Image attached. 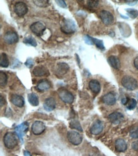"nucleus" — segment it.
<instances>
[{
  "label": "nucleus",
  "mask_w": 138,
  "mask_h": 156,
  "mask_svg": "<svg viewBox=\"0 0 138 156\" xmlns=\"http://www.w3.org/2000/svg\"><path fill=\"white\" fill-rule=\"evenodd\" d=\"M99 16L102 22L106 26L112 24L114 22V17L109 11L102 10L99 13Z\"/></svg>",
  "instance_id": "423d86ee"
},
{
  "label": "nucleus",
  "mask_w": 138,
  "mask_h": 156,
  "mask_svg": "<svg viewBox=\"0 0 138 156\" xmlns=\"http://www.w3.org/2000/svg\"><path fill=\"white\" fill-rule=\"evenodd\" d=\"M69 127L71 129L78 130L81 132L83 131V129L82 128V126L80 125V123L77 120H72L69 122Z\"/></svg>",
  "instance_id": "a878e982"
},
{
  "label": "nucleus",
  "mask_w": 138,
  "mask_h": 156,
  "mask_svg": "<svg viewBox=\"0 0 138 156\" xmlns=\"http://www.w3.org/2000/svg\"><path fill=\"white\" fill-rule=\"evenodd\" d=\"M122 86L128 90L133 91L137 88L138 84L137 80L132 76H125L122 79Z\"/></svg>",
  "instance_id": "f03ea898"
},
{
  "label": "nucleus",
  "mask_w": 138,
  "mask_h": 156,
  "mask_svg": "<svg viewBox=\"0 0 138 156\" xmlns=\"http://www.w3.org/2000/svg\"><path fill=\"white\" fill-rule=\"evenodd\" d=\"M0 97H1V107H2L5 104V98L4 97L1 95V96H0Z\"/></svg>",
  "instance_id": "79ce46f5"
},
{
  "label": "nucleus",
  "mask_w": 138,
  "mask_h": 156,
  "mask_svg": "<svg viewBox=\"0 0 138 156\" xmlns=\"http://www.w3.org/2000/svg\"><path fill=\"white\" fill-rule=\"evenodd\" d=\"M129 99L128 98V97H124V98H123L122 100H121V102L123 104V105H127V103L129 102Z\"/></svg>",
  "instance_id": "58836bf2"
},
{
  "label": "nucleus",
  "mask_w": 138,
  "mask_h": 156,
  "mask_svg": "<svg viewBox=\"0 0 138 156\" xmlns=\"http://www.w3.org/2000/svg\"><path fill=\"white\" fill-rule=\"evenodd\" d=\"M134 66L135 68L138 70V56L135 58V59L134 60Z\"/></svg>",
  "instance_id": "ea45409f"
},
{
  "label": "nucleus",
  "mask_w": 138,
  "mask_h": 156,
  "mask_svg": "<svg viewBox=\"0 0 138 156\" xmlns=\"http://www.w3.org/2000/svg\"><path fill=\"white\" fill-rule=\"evenodd\" d=\"M127 149V144L124 140L118 139L115 141V150L118 152H123Z\"/></svg>",
  "instance_id": "6ab92c4d"
},
{
  "label": "nucleus",
  "mask_w": 138,
  "mask_h": 156,
  "mask_svg": "<svg viewBox=\"0 0 138 156\" xmlns=\"http://www.w3.org/2000/svg\"><path fill=\"white\" fill-rule=\"evenodd\" d=\"M29 102L32 106H38L39 105V98L38 95L35 93H30L28 95Z\"/></svg>",
  "instance_id": "5701e85b"
},
{
  "label": "nucleus",
  "mask_w": 138,
  "mask_h": 156,
  "mask_svg": "<svg viewBox=\"0 0 138 156\" xmlns=\"http://www.w3.org/2000/svg\"><path fill=\"white\" fill-rule=\"evenodd\" d=\"M8 82V77L5 73L1 71L0 72V85L1 87H5Z\"/></svg>",
  "instance_id": "bb28decb"
},
{
  "label": "nucleus",
  "mask_w": 138,
  "mask_h": 156,
  "mask_svg": "<svg viewBox=\"0 0 138 156\" xmlns=\"http://www.w3.org/2000/svg\"><path fill=\"white\" fill-rule=\"evenodd\" d=\"M89 156H104V155L99 151H93L89 154Z\"/></svg>",
  "instance_id": "4c0bfd02"
},
{
  "label": "nucleus",
  "mask_w": 138,
  "mask_h": 156,
  "mask_svg": "<svg viewBox=\"0 0 138 156\" xmlns=\"http://www.w3.org/2000/svg\"><path fill=\"white\" fill-rule=\"evenodd\" d=\"M108 62L110 66L112 67L113 69L118 70L120 69V66H121V63L120 61L117 56H110L108 58Z\"/></svg>",
  "instance_id": "412c9836"
},
{
  "label": "nucleus",
  "mask_w": 138,
  "mask_h": 156,
  "mask_svg": "<svg viewBox=\"0 0 138 156\" xmlns=\"http://www.w3.org/2000/svg\"><path fill=\"white\" fill-rule=\"evenodd\" d=\"M137 106V101L136 99L132 98L130 99L127 105V108L129 110H133L136 108Z\"/></svg>",
  "instance_id": "2f4dec72"
},
{
  "label": "nucleus",
  "mask_w": 138,
  "mask_h": 156,
  "mask_svg": "<svg viewBox=\"0 0 138 156\" xmlns=\"http://www.w3.org/2000/svg\"><path fill=\"white\" fill-rule=\"evenodd\" d=\"M127 15L132 19H135L138 16V11L133 9H127L126 10Z\"/></svg>",
  "instance_id": "7c9ffc66"
},
{
  "label": "nucleus",
  "mask_w": 138,
  "mask_h": 156,
  "mask_svg": "<svg viewBox=\"0 0 138 156\" xmlns=\"http://www.w3.org/2000/svg\"><path fill=\"white\" fill-rule=\"evenodd\" d=\"M50 83L47 80L39 81L36 85V89L39 92H45L50 88Z\"/></svg>",
  "instance_id": "aec40b11"
},
{
  "label": "nucleus",
  "mask_w": 138,
  "mask_h": 156,
  "mask_svg": "<svg viewBox=\"0 0 138 156\" xmlns=\"http://www.w3.org/2000/svg\"><path fill=\"white\" fill-rule=\"evenodd\" d=\"M46 29L45 26L41 22H36L30 26V30L38 37H41Z\"/></svg>",
  "instance_id": "0eeeda50"
},
{
  "label": "nucleus",
  "mask_w": 138,
  "mask_h": 156,
  "mask_svg": "<svg viewBox=\"0 0 138 156\" xmlns=\"http://www.w3.org/2000/svg\"><path fill=\"white\" fill-rule=\"evenodd\" d=\"M4 41L9 45L17 43L19 41V36L15 31H10L6 32L3 37Z\"/></svg>",
  "instance_id": "1a4fd4ad"
},
{
  "label": "nucleus",
  "mask_w": 138,
  "mask_h": 156,
  "mask_svg": "<svg viewBox=\"0 0 138 156\" xmlns=\"http://www.w3.org/2000/svg\"><path fill=\"white\" fill-rule=\"evenodd\" d=\"M84 41H85V43L87 44L88 45L94 44V42H93V38H92L90 36H89V35H85L84 37Z\"/></svg>",
  "instance_id": "72a5a7b5"
},
{
  "label": "nucleus",
  "mask_w": 138,
  "mask_h": 156,
  "mask_svg": "<svg viewBox=\"0 0 138 156\" xmlns=\"http://www.w3.org/2000/svg\"><path fill=\"white\" fill-rule=\"evenodd\" d=\"M3 143L6 148L8 149H12L17 145L18 140L14 133L8 132L6 133L4 136Z\"/></svg>",
  "instance_id": "7ed1b4c3"
},
{
  "label": "nucleus",
  "mask_w": 138,
  "mask_h": 156,
  "mask_svg": "<svg viewBox=\"0 0 138 156\" xmlns=\"http://www.w3.org/2000/svg\"><path fill=\"white\" fill-rule=\"evenodd\" d=\"M103 102L108 106H113L116 102V97L114 94L109 92L106 94H105L102 97Z\"/></svg>",
  "instance_id": "f3484780"
},
{
  "label": "nucleus",
  "mask_w": 138,
  "mask_h": 156,
  "mask_svg": "<svg viewBox=\"0 0 138 156\" xmlns=\"http://www.w3.org/2000/svg\"><path fill=\"white\" fill-rule=\"evenodd\" d=\"M56 2L57 3V4L59 6H61V8L66 9V8L67 7L66 3V2H65L64 1H63V0H56Z\"/></svg>",
  "instance_id": "f704fd0d"
},
{
  "label": "nucleus",
  "mask_w": 138,
  "mask_h": 156,
  "mask_svg": "<svg viewBox=\"0 0 138 156\" xmlns=\"http://www.w3.org/2000/svg\"><path fill=\"white\" fill-rule=\"evenodd\" d=\"M0 66L2 67L6 68L9 66V60L8 56L6 53H3L0 55Z\"/></svg>",
  "instance_id": "b1692460"
},
{
  "label": "nucleus",
  "mask_w": 138,
  "mask_h": 156,
  "mask_svg": "<svg viewBox=\"0 0 138 156\" xmlns=\"http://www.w3.org/2000/svg\"><path fill=\"white\" fill-rule=\"evenodd\" d=\"M24 156H31V154H30V153H29L28 151H25L24 152Z\"/></svg>",
  "instance_id": "37998d69"
},
{
  "label": "nucleus",
  "mask_w": 138,
  "mask_h": 156,
  "mask_svg": "<svg viewBox=\"0 0 138 156\" xmlns=\"http://www.w3.org/2000/svg\"><path fill=\"white\" fill-rule=\"evenodd\" d=\"M10 101L13 105L19 108H22L25 104L24 97L17 94H12L10 97Z\"/></svg>",
  "instance_id": "dca6fc26"
},
{
  "label": "nucleus",
  "mask_w": 138,
  "mask_h": 156,
  "mask_svg": "<svg viewBox=\"0 0 138 156\" xmlns=\"http://www.w3.org/2000/svg\"><path fill=\"white\" fill-rule=\"evenodd\" d=\"M131 147H132L134 151L138 152V140L133 141L132 144H131Z\"/></svg>",
  "instance_id": "e433bc0d"
},
{
  "label": "nucleus",
  "mask_w": 138,
  "mask_h": 156,
  "mask_svg": "<svg viewBox=\"0 0 138 156\" xmlns=\"http://www.w3.org/2000/svg\"><path fill=\"white\" fill-rule=\"evenodd\" d=\"M103 128L104 126L103 122L99 120H97L93 123V124L92 125L90 129V132L93 135L99 134L103 131Z\"/></svg>",
  "instance_id": "f8f14e48"
},
{
  "label": "nucleus",
  "mask_w": 138,
  "mask_h": 156,
  "mask_svg": "<svg viewBox=\"0 0 138 156\" xmlns=\"http://www.w3.org/2000/svg\"><path fill=\"white\" fill-rule=\"evenodd\" d=\"M25 65L27 67L31 68L32 66H33L34 62L31 59V58H28V59L25 62Z\"/></svg>",
  "instance_id": "c9c22d12"
},
{
  "label": "nucleus",
  "mask_w": 138,
  "mask_h": 156,
  "mask_svg": "<svg viewBox=\"0 0 138 156\" xmlns=\"http://www.w3.org/2000/svg\"><path fill=\"white\" fill-rule=\"evenodd\" d=\"M126 3L130 6H134L136 5V3H137V1H126Z\"/></svg>",
  "instance_id": "a19ab883"
},
{
  "label": "nucleus",
  "mask_w": 138,
  "mask_h": 156,
  "mask_svg": "<svg viewBox=\"0 0 138 156\" xmlns=\"http://www.w3.org/2000/svg\"><path fill=\"white\" fill-rule=\"evenodd\" d=\"M76 25L74 21L70 19H65L62 21L61 30L65 34H73L76 31Z\"/></svg>",
  "instance_id": "f257e3e1"
},
{
  "label": "nucleus",
  "mask_w": 138,
  "mask_h": 156,
  "mask_svg": "<svg viewBox=\"0 0 138 156\" xmlns=\"http://www.w3.org/2000/svg\"><path fill=\"white\" fill-rule=\"evenodd\" d=\"M24 44L26 45H31V46L36 47L37 45V42L36 41L34 37H32L31 35H29L28 37H25L24 40H23Z\"/></svg>",
  "instance_id": "393cba45"
},
{
  "label": "nucleus",
  "mask_w": 138,
  "mask_h": 156,
  "mask_svg": "<svg viewBox=\"0 0 138 156\" xmlns=\"http://www.w3.org/2000/svg\"><path fill=\"white\" fill-rule=\"evenodd\" d=\"M93 38V42L94 44L96 45V47L97 48H99L101 50H104L105 49V47L104 45V43H103V41H101V40H99V39H97V38Z\"/></svg>",
  "instance_id": "c85d7f7f"
},
{
  "label": "nucleus",
  "mask_w": 138,
  "mask_h": 156,
  "mask_svg": "<svg viewBox=\"0 0 138 156\" xmlns=\"http://www.w3.org/2000/svg\"><path fill=\"white\" fill-rule=\"evenodd\" d=\"M33 3L38 7L41 8L47 7L49 5V1H48V0H37V1L35 0V1H33Z\"/></svg>",
  "instance_id": "cd10ccee"
},
{
  "label": "nucleus",
  "mask_w": 138,
  "mask_h": 156,
  "mask_svg": "<svg viewBox=\"0 0 138 156\" xmlns=\"http://www.w3.org/2000/svg\"><path fill=\"white\" fill-rule=\"evenodd\" d=\"M108 119L113 124L117 125L119 124L121 122H122L124 119V116L122 113L118 112H115L109 115Z\"/></svg>",
  "instance_id": "2eb2a0df"
},
{
  "label": "nucleus",
  "mask_w": 138,
  "mask_h": 156,
  "mask_svg": "<svg viewBox=\"0 0 138 156\" xmlns=\"http://www.w3.org/2000/svg\"><path fill=\"white\" fill-rule=\"evenodd\" d=\"M130 136L134 139L138 138V126H134L130 129Z\"/></svg>",
  "instance_id": "c756f323"
},
{
  "label": "nucleus",
  "mask_w": 138,
  "mask_h": 156,
  "mask_svg": "<svg viewBox=\"0 0 138 156\" xmlns=\"http://www.w3.org/2000/svg\"><path fill=\"white\" fill-rule=\"evenodd\" d=\"M69 70V66L66 63L59 62L57 64L56 74L59 77H61L66 74Z\"/></svg>",
  "instance_id": "9d476101"
},
{
  "label": "nucleus",
  "mask_w": 138,
  "mask_h": 156,
  "mask_svg": "<svg viewBox=\"0 0 138 156\" xmlns=\"http://www.w3.org/2000/svg\"><path fill=\"white\" fill-rule=\"evenodd\" d=\"M89 87L94 94H97L100 92L101 84L97 80H92L90 81L89 83Z\"/></svg>",
  "instance_id": "4be33fe9"
},
{
  "label": "nucleus",
  "mask_w": 138,
  "mask_h": 156,
  "mask_svg": "<svg viewBox=\"0 0 138 156\" xmlns=\"http://www.w3.org/2000/svg\"><path fill=\"white\" fill-rule=\"evenodd\" d=\"M14 12L18 16L22 17L27 14L28 12V7L25 3L19 2L14 5Z\"/></svg>",
  "instance_id": "6e6552de"
},
{
  "label": "nucleus",
  "mask_w": 138,
  "mask_h": 156,
  "mask_svg": "<svg viewBox=\"0 0 138 156\" xmlns=\"http://www.w3.org/2000/svg\"><path fill=\"white\" fill-rule=\"evenodd\" d=\"M137 102H138V95H137Z\"/></svg>",
  "instance_id": "c03bdc74"
},
{
  "label": "nucleus",
  "mask_w": 138,
  "mask_h": 156,
  "mask_svg": "<svg viewBox=\"0 0 138 156\" xmlns=\"http://www.w3.org/2000/svg\"><path fill=\"white\" fill-rule=\"evenodd\" d=\"M58 95L60 99L65 103L72 104L74 101V96L69 91L64 88H60L57 90Z\"/></svg>",
  "instance_id": "20e7f679"
},
{
  "label": "nucleus",
  "mask_w": 138,
  "mask_h": 156,
  "mask_svg": "<svg viewBox=\"0 0 138 156\" xmlns=\"http://www.w3.org/2000/svg\"><path fill=\"white\" fill-rule=\"evenodd\" d=\"M32 74L36 77L49 76L50 75L49 70L43 66H36L34 69L32 70Z\"/></svg>",
  "instance_id": "ddd939ff"
},
{
  "label": "nucleus",
  "mask_w": 138,
  "mask_h": 156,
  "mask_svg": "<svg viewBox=\"0 0 138 156\" xmlns=\"http://www.w3.org/2000/svg\"><path fill=\"white\" fill-rule=\"evenodd\" d=\"M45 130V125L41 121L35 122L31 126L32 133L35 135H40Z\"/></svg>",
  "instance_id": "9b49d317"
},
{
  "label": "nucleus",
  "mask_w": 138,
  "mask_h": 156,
  "mask_svg": "<svg viewBox=\"0 0 138 156\" xmlns=\"http://www.w3.org/2000/svg\"><path fill=\"white\" fill-rule=\"evenodd\" d=\"M29 128V123L27 122H24L21 124L15 127V133H17L18 137L22 141V138L25 133L27 132Z\"/></svg>",
  "instance_id": "4468645a"
},
{
  "label": "nucleus",
  "mask_w": 138,
  "mask_h": 156,
  "mask_svg": "<svg viewBox=\"0 0 138 156\" xmlns=\"http://www.w3.org/2000/svg\"><path fill=\"white\" fill-rule=\"evenodd\" d=\"M87 5L89 6V8L91 9H96L97 8V6L99 5V2L98 1H88Z\"/></svg>",
  "instance_id": "473e14b6"
},
{
  "label": "nucleus",
  "mask_w": 138,
  "mask_h": 156,
  "mask_svg": "<svg viewBox=\"0 0 138 156\" xmlns=\"http://www.w3.org/2000/svg\"><path fill=\"white\" fill-rule=\"evenodd\" d=\"M56 102L53 97H49L46 99L43 103V108L47 112H52L56 108Z\"/></svg>",
  "instance_id": "a211bd4d"
},
{
  "label": "nucleus",
  "mask_w": 138,
  "mask_h": 156,
  "mask_svg": "<svg viewBox=\"0 0 138 156\" xmlns=\"http://www.w3.org/2000/svg\"><path fill=\"white\" fill-rule=\"evenodd\" d=\"M68 141L73 145L77 146L80 145L83 140L82 135L75 131H69L67 133Z\"/></svg>",
  "instance_id": "39448f33"
}]
</instances>
